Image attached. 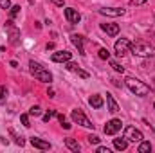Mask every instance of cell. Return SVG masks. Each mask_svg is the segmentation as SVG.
Here are the masks:
<instances>
[{
  "label": "cell",
  "mask_w": 155,
  "mask_h": 153,
  "mask_svg": "<svg viewBox=\"0 0 155 153\" xmlns=\"http://www.w3.org/2000/svg\"><path fill=\"white\" fill-rule=\"evenodd\" d=\"M65 146H67L71 151H79V150H81L79 142H78V141H74V139H65Z\"/></svg>",
  "instance_id": "d6986e66"
},
{
  "label": "cell",
  "mask_w": 155,
  "mask_h": 153,
  "mask_svg": "<svg viewBox=\"0 0 155 153\" xmlns=\"http://www.w3.org/2000/svg\"><path fill=\"white\" fill-rule=\"evenodd\" d=\"M20 15V5H11V18H16Z\"/></svg>",
  "instance_id": "d4e9b609"
},
{
  "label": "cell",
  "mask_w": 155,
  "mask_h": 153,
  "mask_svg": "<svg viewBox=\"0 0 155 153\" xmlns=\"http://www.w3.org/2000/svg\"><path fill=\"white\" fill-rule=\"evenodd\" d=\"M114 49H116V54L117 56H124L126 52H130V41L126 38H121L116 41V45H114Z\"/></svg>",
  "instance_id": "52a82bcc"
},
{
  "label": "cell",
  "mask_w": 155,
  "mask_h": 153,
  "mask_svg": "<svg viewBox=\"0 0 155 153\" xmlns=\"http://www.w3.org/2000/svg\"><path fill=\"white\" fill-rule=\"evenodd\" d=\"M52 115H56V112H54V110H49V112H47V114L43 115V122H49V121H51V117H52Z\"/></svg>",
  "instance_id": "f1b7e54d"
},
{
  "label": "cell",
  "mask_w": 155,
  "mask_h": 153,
  "mask_svg": "<svg viewBox=\"0 0 155 153\" xmlns=\"http://www.w3.org/2000/svg\"><path fill=\"white\" fill-rule=\"evenodd\" d=\"M71 56H72V54H71L69 50H56L51 60H52L54 63H67V61L71 60Z\"/></svg>",
  "instance_id": "9c48e42d"
},
{
  "label": "cell",
  "mask_w": 155,
  "mask_h": 153,
  "mask_svg": "<svg viewBox=\"0 0 155 153\" xmlns=\"http://www.w3.org/2000/svg\"><path fill=\"white\" fill-rule=\"evenodd\" d=\"M99 15H105V16H123L124 9H121V7H103V9H99Z\"/></svg>",
  "instance_id": "30bf717a"
},
{
  "label": "cell",
  "mask_w": 155,
  "mask_h": 153,
  "mask_svg": "<svg viewBox=\"0 0 155 153\" xmlns=\"http://www.w3.org/2000/svg\"><path fill=\"white\" fill-rule=\"evenodd\" d=\"M20 121H22V124H24L25 128H29V126H31V122H29V115H27V114L20 115Z\"/></svg>",
  "instance_id": "cb8c5ba5"
},
{
  "label": "cell",
  "mask_w": 155,
  "mask_h": 153,
  "mask_svg": "<svg viewBox=\"0 0 155 153\" xmlns=\"http://www.w3.org/2000/svg\"><path fill=\"white\" fill-rule=\"evenodd\" d=\"M65 18L69 20V24H79V20H81V15L78 13L76 9H72V7H67V9H65Z\"/></svg>",
  "instance_id": "8fae6325"
},
{
  "label": "cell",
  "mask_w": 155,
  "mask_h": 153,
  "mask_svg": "<svg viewBox=\"0 0 155 153\" xmlns=\"http://www.w3.org/2000/svg\"><path fill=\"white\" fill-rule=\"evenodd\" d=\"M110 67H112V69H114L116 72H121V74L124 72V69H123V67H121V65H119L117 61H110Z\"/></svg>",
  "instance_id": "484cf974"
},
{
  "label": "cell",
  "mask_w": 155,
  "mask_h": 153,
  "mask_svg": "<svg viewBox=\"0 0 155 153\" xmlns=\"http://www.w3.org/2000/svg\"><path fill=\"white\" fill-rule=\"evenodd\" d=\"M29 115H35V117L41 115V108H40V106H33V108L29 110Z\"/></svg>",
  "instance_id": "4316f807"
},
{
  "label": "cell",
  "mask_w": 155,
  "mask_h": 153,
  "mask_svg": "<svg viewBox=\"0 0 155 153\" xmlns=\"http://www.w3.org/2000/svg\"><path fill=\"white\" fill-rule=\"evenodd\" d=\"M0 99H2V92H0Z\"/></svg>",
  "instance_id": "e575fe53"
},
{
  "label": "cell",
  "mask_w": 155,
  "mask_h": 153,
  "mask_svg": "<svg viewBox=\"0 0 155 153\" xmlns=\"http://www.w3.org/2000/svg\"><path fill=\"white\" fill-rule=\"evenodd\" d=\"M5 29H7V34H9V41H11V45H18L20 29H16V27H15L13 20H7V22H5Z\"/></svg>",
  "instance_id": "8992f818"
},
{
  "label": "cell",
  "mask_w": 155,
  "mask_h": 153,
  "mask_svg": "<svg viewBox=\"0 0 155 153\" xmlns=\"http://www.w3.org/2000/svg\"><path fill=\"white\" fill-rule=\"evenodd\" d=\"M146 0H130V4L132 5H141V4H144Z\"/></svg>",
  "instance_id": "1f68e13d"
},
{
  "label": "cell",
  "mask_w": 155,
  "mask_h": 153,
  "mask_svg": "<svg viewBox=\"0 0 155 153\" xmlns=\"http://www.w3.org/2000/svg\"><path fill=\"white\" fill-rule=\"evenodd\" d=\"M114 148L119 150V151H124L128 148V141L123 137V139H114Z\"/></svg>",
  "instance_id": "ac0fdd59"
},
{
  "label": "cell",
  "mask_w": 155,
  "mask_h": 153,
  "mask_svg": "<svg viewBox=\"0 0 155 153\" xmlns=\"http://www.w3.org/2000/svg\"><path fill=\"white\" fill-rule=\"evenodd\" d=\"M33 2H35V0H29V4H33Z\"/></svg>",
  "instance_id": "836d02e7"
},
{
  "label": "cell",
  "mask_w": 155,
  "mask_h": 153,
  "mask_svg": "<svg viewBox=\"0 0 155 153\" xmlns=\"http://www.w3.org/2000/svg\"><path fill=\"white\" fill-rule=\"evenodd\" d=\"M97 153H110V150L105 146H97Z\"/></svg>",
  "instance_id": "4dcf8cb0"
},
{
  "label": "cell",
  "mask_w": 155,
  "mask_h": 153,
  "mask_svg": "<svg viewBox=\"0 0 155 153\" xmlns=\"http://www.w3.org/2000/svg\"><path fill=\"white\" fill-rule=\"evenodd\" d=\"M52 2H54L56 5H63V0H52Z\"/></svg>",
  "instance_id": "d6a6232c"
},
{
  "label": "cell",
  "mask_w": 155,
  "mask_h": 153,
  "mask_svg": "<svg viewBox=\"0 0 155 153\" xmlns=\"http://www.w3.org/2000/svg\"><path fill=\"white\" fill-rule=\"evenodd\" d=\"M139 153H148L152 151V144L150 142H144V141H141V144H139V150H137Z\"/></svg>",
  "instance_id": "ffe728a7"
},
{
  "label": "cell",
  "mask_w": 155,
  "mask_h": 153,
  "mask_svg": "<svg viewBox=\"0 0 155 153\" xmlns=\"http://www.w3.org/2000/svg\"><path fill=\"white\" fill-rule=\"evenodd\" d=\"M11 135L15 137V142H16L18 146H24V144H25V141H24V137H22V135H16V133H15L13 130H11Z\"/></svg>",
  "instance_id": "44dd1931"
},
{
  "label": "cell",
  "mask_w": 155,
  "mask_h": 153,
  "mask_svg": "<svg viewBox=\"0 0 155 153\" xmlns=\"http://www.w3.org/2000/svg\"><path fill=\"white\" fill-rule=\"evenodd\" d=\"M124 139L130 141V142H141L143 141V133L135 126H126L124 128Z\"/></svg>",
  "instance_id": "277c9868"
},
{
  "label": "cell",
  "mask_w": 155,
  "mask_h": 153,
  "mask_svg": "<svg viewBox=\"0 0 155 153\" xmlns=\"http://www.w3.org/2000/svg\"><path fill=\"white\" fill-rule=\"evenodd\" d=\"M29 70H31V74L36 77L38 81H43V83H51L52 81V74L49 70H45L36 61H29Z\"/></svg>",
  "instance_id": "3957f363"
},
{
  "label": "cell",
  "mask_w": 155,
  "mask_h": 153,
  "mask_svg": "<svg viewBox=\"0 0 155 153\" xmlns=\"http://www.w3.org/2000/svg\"><path fill=\"white\" fill-rule=\"evenodd\" d=\"M87 139H88V142H90V144H99V141H101L97 135H88Z\"/></svg>",
  "instance_id": "83f0119b"
},
{
  "label": "cell",
  "mask_w": 155,
  "mask_h": 153,
  "mask_svg": "<svg viewBox=\"0 0 155 153\" xmlns=\"http://www.w3.org/2000/svg\"><path fill=\"white\" fill-rule=\"evenodd\" d=\"M153 106H155V103H153Z\"/></svg>",
  "instance_id": "d590c367"
},
{
  "label": "cell",
  "mask_w": 155,
  "mask_h": 153,
  "mask_svg": "<svg viewBox=\"0 0 155 153\" xmlns=\"http://www.w3.org/2000/svg\"><path fill=\"white\" fill-rule=\"evenodd\" d=\"M58 119H60V122H61V126H63L65 130H71V124L67 122V119H65V115H63V114H58Z\"/></svg>",
  "instance_id": "7402d4cb"
},
{
  "label": "cell",
  "mask_w": 155,
  "mask_h": 153,
  "mask_svg": "<svg viewBox=\"0 0 155 153\" xmlns=\"http://www.w3.org/2000/svg\"><path fill=\"white\" fill-rule=\"evenodd\" d=\"M130 52H134L135 56H141V58H153L155 56V47L150 45L148 41L137 40V41L130 43Z\"/></svg>",
  "instance_id": "6da1fadb"
},
{
  "label": "cell",
  "mask_w": 155,
  "mask_h": 153,
  "mask_svg": "<svg viewBox=\"0 0 155 153\" xmlns=\"http://www.w3.org/2000/svg\"><path fill=\"white\" fill-rule=\"evenodd\" d=\"M99 58H101V60H108V58H110L108 49H105V47H103V49H99Z\"/></svg>",
  "instance_id": "603a6c76"
},
{
  "label": "cell",
  "mask_w": 155,
  "mask_h": 153,
  "mask_svg": "<svg viewBox=\"0 0 155 153\" xmlns=\"http://www.w3.org/2000/svg\"><path fill=\"white\" fill-rule=\"evenodd\" d=\"M0 7L2 9H9L11 7V2L9 0H0Z\"/></svg>",
  "instance_id": "f546056e"
},
{
  "label": "cell",
  "mask_w": 155,
  "mask_h": 153,
  "mask_svg": "<svg viewBox=\"0 0 155 153\" xmlns=\"http://www.w3.org/2000/svg\"><path fill=\"white\" fill-rule=\"evenodd\" d=\"M107 106H108V112H112V114H117L119 112V106H117L116 99L110 94H107Z\"/></svg>",
  "instance_id": "2e32d148"
},
{
  "label": "cell",
  "mask_w": 155,
  "mask_h": 153,
  "mask_svg": "<svg viewBox=\"0 0 155 153\" xmlns=\"http://www.w3.org/2000/svg\"><path fill=\"white\" fill-rule=\"evenodd\" d=\"M124 85H126L135 96H141V97H143V96H148V94H150V86L144 85L143 81H139L137 77H126V79H124Z\"/></svg>",
  "instance_id": "7a4b0ae2"
},
{
  "label": "cell",
  "mask_w": 155,
  "mask_h": 153,
  "mask_svg": "<svg viewBox=\"0 0 155 153\" xmlns=\"http://www.w3.org/2000/svg\"><path fill=\"white\" fill-rule=\"evenodd\" d=\"M29 142L33 144V148H38V150H51V144L47 142V141H41V139H38V137H31L29 139Z\"/></svg>",
  "instance_id": "7c38bea8"
},
{
  "label": "cell",
  "mask_w": 155,
  "mask_h": 153,
  "mask_svg": "<svg viewBox=\"0 0 155 153\" xmlns=\"http://www.w3.org/2000/svg\"><path fill=\"white\" fill-rule=\"evenodd\" d=\"M71 40H72V43L78 47V52L83 56V54H85V49H83V36H81V34H72Z\"/></svg>",
  "instance_id": "5bb4252c"
},
{
  "label": "cell",
  "mask_w": 155,
  "mask_h": 153,
  "mask_svg": "<svg viewBox=\"0 0 155 153\" xmlns=\"http://www.w3.org/2000/svg\"><path fill=\"white\" fill-rule=\"evenodd\" d=\"M121 126H123V122L119 119H112V121H108L105 124V133L107 135H114V133H117L121 130Z\"/></svg>",
  "instance_id": "ba28073f"
},
{
  "label": "cell",
  "mask_w": 155,
  "mask_h": 153,
  "mask_svg": "<svg viewBox=\"0 0 155 153\" xmlns=\"http://www.w3.org/2000/svg\"><path fill=\"white\" fill-rule=\"evenodd\" d=\"M67 69H69V70H72V72H76V74H78L79 77H88V72H85V70H81V69L78 67L76 63H72L71 60L67 61Z\"/></svg>",
  "instance_id": "9a60e30c"
},
{
  "label": "cell",
  "mask_w": 155,
  "mask_h": 153,
  "mask_svg": "<svg viewBox=\"0 0 155 153\" xmlns=\"http://www.w3.org/2000/svg\"><path fill=\"white\" fill-rule=\"evenodd\" d=\"M88 103H90V106H92V108H101L105 101H103V97H101V96H97V94H96V96H90Z\"/></svg>",
  "instance_id": "e0dca14e"
},
{
  "label": "cell",
  "mask_w": 155,
  "mask_h": 153,
  "mask_svg": "<svg viewBox=\"0 0 155 153\" xmlns=\"http://www.w3.org/2000/svg\"><path fill=\"white\" fill-rule=\"evenodd\" d=\"M101 29L107 34H110V36H116L117 33H119V25L117 24H101Z\"/></svg>",
  "instance_id": "4fadbf2b"
},
{
  "label": "cell",
  "mask_w": 155,
  "mask_h": 153,
  "mask_svg": "<svg viewBox=\"0 0 155 153\" xmlns=\"http://www.w3.org/2000/svg\"><path fill=\"white\" fill-rule=\"evenodd\" d=\"M71 117H72V121H74L76 124H81V126H85V128H92V126H94V124H92V122L88 121V117L83 114V112H81L79 108H78V110H72Z\"/></svg>",
  "instance_id": "5b68a950"
}]
</instances>
